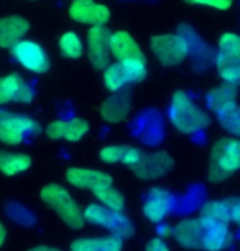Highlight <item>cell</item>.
Returning <instances> with one entry per match:
<instances>
[{
	"label": "cell",
	"instance_id": "1",
	"mask_svg": "<svg viewBox=\"0 0 240 251\" xmlns=\"http://www.w3.org/2000/svg\"><path fill=\"white\" fill-rule=\"evenodd\" d=\"M168 115L173 126L185 135H192L209 126V115L192 100L189 94L178 91L169 102Z\"/></svg>",
	"mask_w": 240,
	"mask_h": 251
},
{
	"label": "cell",
	"instance_id": "2",
	"mask_svg": "<svg viewBox=\"0 0 240 251\" xmlns=\"http://www.w3.org/2000/svg\"><path fill=\"white\" fill-rule=\"evenodd\" d=\"M41 201L48 205L51 210H54L59 215V219L71 228H82L86 220L84 214L78 202L74 201L73 196L69 194L63 186L59 184H48L41 189L40 194Z\"/></svg>",
	"mask_w": 240,
	"mask_h": 251
},
{
	"label": "cell",
	"instance_id": "3",
	"mask_svg": "<svg viewBox=\"0 0 240 251\" xmlns=\"http://www.w3.org/2000/svg\"><path fill=\"white\" fill-rule=\"evenodd\" d=\"M240 169V140L222 138L211 150L209 181L220 182Z\"/></svg>",
	"mask_w": 240,
	"mask_h": 251
},
{
	"label": "cell",
	"instance_id": "4",
	"mask_svg": "<svg viewBox=\"0 0 240 251\" xmlns=\"http://www.w3.org/2000/svg\"><path fill=\"white\" fill-rule=\"evenodd\" d=\"M215 66L225 84L230 86L240 84V35L224 33L219 38Z\"/></svg>",
	"mask_w": 240,
	"mask_h": 251
},
{
	"label": "cell",
	"instance_id": "5",
	"mask_svg": "<svg viewBox=\"0 0 240 251\" xmlns=\"http://www.w3.org/2000/svg\"><path fill=\"white\" fill-rule=\"evenodd\" d=\"M84 220L87 224L102 226V228L109 230L112 235L120 240L130 238L135 233L133 224L130 222L129 217H125L120 212L109 210L102 203H89V205L82 210Z\"/></svg>",
	"mask_w": 240,
	"mask_h": 251
},
{
	"label": "cell",
	"instance_id": "6",
	"mask_svg": "<svg viewBox=\"0 0 240 251\" xmlns=\"http://www.w3.org/2000/svg\"><path fill=\"white\" fill-rule=\"evenodd\" d=\"M40 123L35 118L0 110V141L5 145L15 146L25 140L40 133Z\"/></svg>",
	"mask_w": 240,
	"mask_h": 251
},
{
	"label": "cell",
	"instance_id": "7",
	"mask_svg": "<svg viewBox=\"0 0 240 251\" xmlns=\"http://www.w3.org/2000/svg\"><path fill=\"white\" fill-rule=\"evenodd\" d=\"M150 48L163 66H178L189 54V43L180 35H157L150 40Z\"/></svg>",
	"mask_w": 240,
	"mask_h": 251
},
{
	"label": "cell",
	"instance_id": "8",
	"mask_svg": "<svg viewBox=\"0 0 240 251\" xmlns=\"http://www.w3.org/2000/svg\"><path fill=\"white\" fill-rule=\"evenodd\" d=\"M10 51H12L13 59H15L22 68L30 71V73L43 74L50 69L48 54L41 48V45L35 43V41L22 40L20 43H17Z\"/></svg>",
	"mask_w": 240,
	"mask_h": 251
},
{
	"label": "cell",
	"instance_id": "9",
	"mask_svg": "<svg viewBox=\"0 0 240 251\" xmlns=\"http://www.w3.org/2000/svg\"><path fill=\"white\" fill-rule=\"evenodd\" d=\"M176 197L166 189L152 187L143 199V215L153 224H161L175 210Z\"/></svg>",
	"mask_w": 240,
	"mask_h": 251
},
{
	"label": "cell",
	"instance_id": "10",
	"mask_svg": "<svg viewBox=\"0 0 240 251\" xmlns=\"http://www.w3.org/2000/svg\"><path fill=\"white\" fill-rule=\"evenodd\" d=\"M112 33L106 26H91L87 33V54L94 68L106 69L110 64Z\"/></svg>",
	"mask_w": 240,
	"mask_h": 251
},
{
	"label": "cell",
	"instance_id": "11",
	"mask_svg": "<svg viewBox=\"0 0 240 251\" xmlns=\"http://www.w3.org/2000/svg\"><path fill=\"white\" fill-rule=\"evenodd\" d=\"M69 17L84 25L106 26V23L110 20V10L109 7L94 0H74L69 7Z\"/></svg>",
	"mask_w": 240,
	"mask_h": 251
},
{
	"label": "cell",
	"instance_id": "12",
	"mask_svg": "<svg viewBox=\"0 0 240 251\" xmlns=\"http://www.w3.org/2000/svg\"><path fill=\"white\" fill-rule=\"evenodd\" d=\"M173 159L169 158L164 151H157V153H147L142 156L138 164L132 168V171L140 179H157L164 176L173 169Z\"/></svg>",
	"mask_w": 240,
	"mask_h": 251
},
{
	"label": "cell",
	"instance_id": "13",
	"mask_svg": "<svg viewBox=\"0 0 240 251\" xmlns=\"http://www.w3.org/2000/svg\"><path fill=\"white\" fill-rule=\"evenodd\" d=\"M66 181L74 187L87 189L92 192L112 186V177L109 174L89 168H69L66 171Z\"/></svg>",
	"mask_w": 240,
	"mask_h": 251
},
{
	"label": "cell",
	"instance_id": "14",
	"mask_svg": "<svg viewBox=\"0 0 240 251\" xmlns=\"http://www.w3.org/2000/svg\"><path fill=\"white\" fill-rule=\"evenodd\" d=\"M28 30H30V23L18 15L0 18V48L12 50L23 40Z\"/></svg>",
	"mask_w": 240,
	"mask_h": 251
},
{
	"label": "cell",
	"instance_id": "15",
	"mask_svg": "<svg viewBox=\"0 0 240 251\" xmlns=\"http://www.w3.org/2000/svg\"><path fill=\"white\" fill-rule=\"evenodd\" d=\"M171 235L176 240V243H180L185 248H201L204 226H202L201 219H186L171 230Z\"/></svg>",
	"mask_w": 240,
	"mask_h": 251
},
{
	"label": "cell",
	"instance_id": "16",
	"mask_svg": "<svg viewBox=\"0 0 240 251\" xmlns=\"http://www.w3.org/2000/svg\"><path fill=\"white\" fill-rule=\"evenodd\" d=\"M110 53L119 63H124V61H129V59H143L145 58L143 51L140 50L138 43H136L133 38L130 36V33H127V31L112 33Z\"/></svg>",
	"mask_w": 240,
	"mask_h": 251
},
{
	"label": "cell",
	"instance_id": "17",
	"mask_svg": "<svg viewBox=\"0 0 240 251\" xmlns=\"http://www.w3.org/2000/svg\"><path fill=\"white\" fill-rule=\"evenodd\" d=\"M132 108L130 103V96L129 92L120 91V92H114L110 97L106 99V102L102 103L101 107V113L102 118L109 123H117L122 122L129 117Z\"/></svg>",
	"mask_w": 240,
	"mask_h": 251
},
{
	"label": "cell",
	"instance_id": "18",
	"mask_svg": "<svg viewBox=\"0 0 240 251\" xmlns=\"http://www.w3.org/2000/svg\"><path fill=\"white\" fill-rule=\"evenodd\" d=\"M208 105L214 113H217V117L237 107V91H235V86L225 84V86L213 89L208 94Z\"/></svg>",
	"mask_w": 240,
	"mask_h": 251
},
{
	"label": "cell",
	"instance_id": "19",
	"mask_svg": "<svg viewBox=\"0 0 240 251\" xmlns=\"http://www.w3.org/2000/svg\"><path fill=\"white\" fill-rule=\"evenodd\" d=\"M204 226V236H202V248L208 251H220L229 245L230 233L229 226L224 224H214V222L201 220Z\"/></svg>",
	"mask_w": 240,
	"mask_h": 251
},
{
	"label": "cell",
	"instance_id": "20",
	"mask_svg": "<svg viewBox=\"0 0 240 251\" xmlns=\"http://www.w3.org/2000/svg\"><path fill=\"white\" fill-rule=\"evenodd\" d=\"M8 102L30 103L33 100V89L20 74H8L2 77Z\"/></svg>",
	"mask_w": 240,
	"mask_h": 251
},
{
	"label": "cell",
	"instance_id": "21",
	"mask_svg": "<svg viewBox=\"0 0 240 251\" xmlns=\"http://www.w3.org/2000/svg\"><path fill=\"white\" fill-rule=\"evenodd\" d=\"M71 251H122V240L114 235L78 238L71 243Z\"/></svg>",
	"mask_w": 240,
	"mask_h": 251
},
{
	"label": "cell",
	"instance_id": "22",
	"mask_svg": "<svg viewBox=\"0 0 240 251\" xmlns=\"http://www.w3.org/2000/svg\"><path fill=\"white\" fill-rule=\"evenodd\" d=\"M31 158L25 153H12V151H0V173L5 176H15L27 169H30Z\"/></svg>",
	"mask_w": 240,
	"mask_h": 251
},
{
	"label": "cell",
	"instance_id": "23",
	"mask_svg": "<svg viewBox=\"0 0 240 251\" xmlns=\"http://www.w3.org/2000/svg\"><path fill=\"white\" fill-rule=\"evenodd\" d=\"M201 220L227 225L230 220V208L227 201H213L204 203L201 208Z\"/></svg>",
	"mask_w": 240,
	"mask_h": 251
},
{
	"label": "cell",
	"instance_id": "24",
	"mask_svg": "<svg viewBox=\"0 0 240 251\" xmlns=\"http://www.w3.org/2000/svg\"><path fill=\"white\" fill-rule=\"evenodd\" d=\"M104 84L110 92H120L125 91L129 86V79L125 75V71L120 63H110L104 69Z\"/></svg>",
	"mask_w": 240,
	"mask_h": 251
},
{
	"label": "cell",
	"instance_id": "25",
	"mask_svg": "<svg viewBox=\"0 0 240 251\" xmlns=\"http://www.w3.org/2000/svg\"><path fill=\"white\" fill-rule=\"evenodd\" d=\"M94 196L97 197L99 203H102L104 207H107L109 210H114V212H124L125 208V197L124 194L120 191H117L115 187H106V189H101V191L94 192Z\"/></svg>",
	"mask_w": 240,
	"mask_h": 251
},
{
	"label": "cell",
	"instance_id": "26",
	"mask_svg": "<svg viewBox=\"0 0 240 251\" xmlns=\"http://www.w3.org/2000/svg\"><path fill=\"white\" fill-rule=\"evenodd\" d=\"M59 51L66 58L76 59L84 54V45L74 31H66L59 38Z\"/></svg>",
	"mask_w": 240,
	"mask_h": 251
},
{
	"label": "cell",
	"instance_id": "27",
	"mask_svg": "<svg viewBox=\"0 0 240 251\" xmlns=\"http://www.w3.org/2000/svg\"><path fill=\"white\" fill-rule=\"evenodd\" d=\"M125 71V75L129 82H140L147 77V59H129L120 63Z\"/></svg>",
	"mask_w": 240,
	"mask_h": 251
},
{
	"label": "cell",
	"instance_id": "28",
	"mask_svg": "<svg viewBox=\"0 0 240 251\" xmlns=\"http://www.w3.org/2000/svg\"><path fill=\"white\" fill-rule=\"evenodd\" d=\"M87 130H89V123L86 120H82V118H71V120H68V125H66L64 140L76 143V141H79L87 133Z\"/></svg>",
	"mask_w": 240,
	"mask_h": 251
},
{
	"label": "cell",
	"instance_id": "29",
	"mask_svg": "<svg viewBox=\"0 0 240 251\" xmlns=\"http://www.w3.org/2000/svg\"><path fill=\"white\" fill-rule=\"evenodd\" d=\"M219 122L229 133H232L240 138V107L239 105L232 108V110H229L227 113H224V115H219Z\"/></svg>",
	"mask_w": 240,
	"mask_h": 251
},
{
	"label": "cell",
	"instance_id": "30",
	"mask_svg": "<svg viewBox=\"0 0 240 251\" xmlns=\"http://www.w3.org/2000/svg\"><path fill=\"white\" fill-rule=\"evenodd\" d=\"M124 153H125V146L110 145V146L102 148L99 156H101V159L104 161V163L115 164V163H122V159H124Z\"/></svg>",
	"mask_w": 240,
	"mask_h": 251
},
{
	"label": "cell",
	"instance_id": "31",
	"mask_svg": "<svg viewBox=\"0 0 240 251\" xmlns=\"http://www.w3.org/2000/svg\"><path fill=\"white\" fill-rule=\"evenodd\" d=\"M66 125H68V122H64V120L51 122L50 125L45 128L46 136L51 140H63L66 136Z\"/></svg>",
	"mask_w": 240,
	"mask_h": 251
},
{
	"label": "cell",
	"instance_id": "32",
	"mask_svg": "<svg viewBox=\"0 0 240 251\" xmlns=\"http://www.w3.org/2000/svg\"><path fill=\"white\" fill-rule=\"evenodd\" d=\"M143 153L135 146H125V153H124V159H122V164H125L127 168H133V166L138 164V161L142 159Z\"/></svg>",
	"mask_w": 240,
	"mask_h": 251
},
{
	"label": "cell",
	"instance_id": "33",
	"mask_svg": "<svg viewBox=\"0 0 240 251\" xmlns=\"http://www.w3.org/2000/svg\"><path fill=\"white\" fill-rule=\"evenodd\" d=\"M191 3H197V5H206V7H213L217 10H229L232 7L234 0H187Z\"/></svg>",
	"mask_w": 240,
	"mask_h": 251
},
{
	"label": "cell",
	"instance_id": "34",
	"mask_svg": "<svg viewBox=\"0 0 240 251\" xmlns=\"http://www.w3.org/2000/svg\"><path fill=\"white\" fill-rule=\"evenodd\" d=\"M145 251H169V248L161 238H153L145 246Z\"/></svg>",
	"mask_w": 240,
	"mask_h": 251
},
{
	"label": "cell",
	"instance_id": "35",
	"mask_svg": "<svg viewBox=\"0 0 240 251\" xmlns=\"http://www.w3.org/2000/svg\"><path fill=\"white\" fill-rule=\"evenodd\" d=\"M28 251H61L59 248H54V246H46V245H40V246H33Z\"/></svg>",
	"mask_w": 240,
	"mask_h": 251
},
{
	"label": "cell",
	"instance_id": "36",
	"mask_svg": "<svg viewBox=\"0 0 240 251\" xmlns=\"http://www.w3.org/2000/svg\"><path fill=\"white\" fill-rule=\"evenodd\" d=\"M8 99H7V94H5V89H3V82H2V77H0V105L7 103Z\"/></svg>",
	"mask_w": 240,
	"mask_h": 251
},
{
	"label": "cell",
	"instance_id": "37",
	"mask_svg": "<svg viewBox=\"0 0 240 251\" xmlns=\"http://www.w3.org/2000/svg\"><path fill=\"white\" fill-rule=\"evenodd\" d=\"M5 238H7V230H5V226H3L2 222H0V246L5 243Z\"/></svg>",
	"mask_w": 240,
	"mask_h": 251
},
{
	"label": "cell",
	"instance_id": "38",
	"mask_svg": "<svg viewBox=\"0 0 240 251\" xmlns=\"http://www.w3.org/2000/svg\"><path fill=\"white\" fill-rule=\"evenodd\" d=\"M239 226H240V225H239Z\"/></svg>",
	"mask_w": 240,
	"mask_h": 251
}]
</instances>
